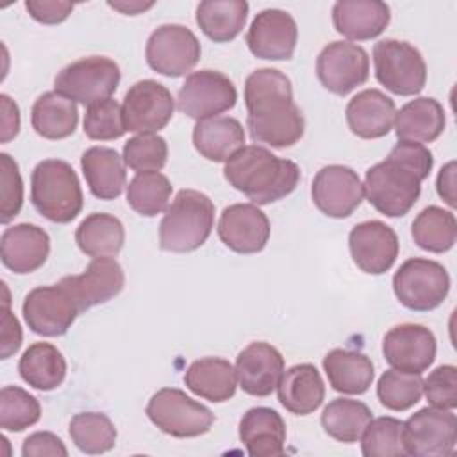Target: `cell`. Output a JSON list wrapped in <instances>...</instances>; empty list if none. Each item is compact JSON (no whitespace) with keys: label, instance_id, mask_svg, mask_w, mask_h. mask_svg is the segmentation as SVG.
<instances>
[{"label":"cell","instance_id":"cell-16","mask_svg":"<svg viewBox=\"0 0 457 457\" xmlns=\"http://www.w3.org/2000/svg\"><path fill=\"white\" fill-rule=\"evenodd\" d=\"M311 196L314 205L328 218H348L364 198V186L348 166H323L312 179Z\"/></svg>","mask_w":457,"mask_h":457},{"label":"cell","instance_id":"cell-53","mask_svg":"<svg viewBox=\"0 0 457 457\" xmlns=\"http://www.w3.org/2000/svg\"><path fill=\"white\" fill-rule=\"evenodd\" d=\"M109 7L129 14V16H136L139 12L148 11L150 7H154V2H141V0H118V2H107Z\"/></svg>","mask_w":457,"mask_h":457},{"label":"cell","instance_id":"cell-27","mask_svg":"<svg viewBox=\"0 0 457 457\" xmlns=\"http://www.w3.org/2000/svg\"><path fill=\"white\" fill-rule=\"evenodd\" d=\"M278 402L296 416L314 412L325 400V384L314 364L302 362L286 370L277 384Z\"/></svg>","mask_w":457,"mask_h":457},{"label":"cell","instance_id":"cell-10","mask_svg":"<svg viewBox=\"0 0 457 457\" xmlns=\"http://www.w3.org/2000/svg\"><path fill=\"white\" fill-rule=\"evenodd\" d=\"M237 102L234 82L214 70L193 71L186 77L177 95V107L186 116L202 121L216 118Z\"/></svg>","mask_w":457,"mask_h":457},{"label":"cell","instance_id":"cell-35","mask_svg":"<svg viewBox=\"0 0 457 457\" xmlns=\"http://www.w3.org/2000/svg\"><path fill=\"white\" fill-rule=\"evenodd\" d=\"M75 241L82 253L89 257H114L125 243L121 221L107 212H91L75 230Z\"/></svg>","mask_w":457,"mask_h":457},{"label":"cell","instance_id":"cell-46","mask_svg":"<svg viewBox=\"0 0 457 457\" xmlns=\"http://www.w3.org/2000/svg\"><path fill=\"white\" fill-rule=\"evenodd\" d=\"M23 205V180L18 162L9 154H0V221L5 225L18 216Z\"/></svg>","mask_w":457,"mask_h":457},{"label":"cell","instance_id":"cell-8","mask_svg":"<svg viewBox=\"0 0 457 457\" xmlns=\"http://www.w3.org/2000/svg\"><path fill=\"white\" fill-rule=\"evenodd\" d=\"M146 416L161 432L180 439L202 436L214 423L211 409L177 387H162L154 393L146 405Z\"/></svg>","mask_w":457,"mask_h":457},{"label":"cell","instance_id":"cell-22","mask_svg":"<svg viewBox=\"0 0 457 457\" xmlns=\"http://www.w3.org/2000/svg\"><path fill=\"white\" fill-rule=\"evenodd\" d=\"M236 373L246 395L270 396L284 373V357L273 345L255 341L239 352Z\"/></svg>","mask_w":457,"mask_h":457},{"label":"cell","instance_id":"cell-39","mask_svg":"<svg viewBox=\"0 0 457 457\" xmlns=\"http://www.w3.org/2000/svg\"><path fill=\"white\" fill-rule=\"evenodd\" d=\"M171 182L161 171H141L127 186V204L141 216L152 218L168 209Z\"/></svg>","mask_w":457,"mask_h":457},{"label":"cell","instance_id":"cell-13","mask_svg":"<svg viewBox=\"0 0 457 457\" xmlns=\"http://www.w3.org/2000/svg\"><path fill=\"white\" fill-rule=\"evenodd\" d=\"M145 54L154 71L175 79L196 66L202 46L191 29L179 23H166L150 34Z\"/></svg>","mask_w":457,"mask_h":457},{"label":"cell","instance_id":"cell-51","mask_svg":"<svg viewBox=\"0 0 457 457\" xmlns=\"http://www.w3.org/2000/svg\"><path fill=\"white\" fill-rule=\"evenodd\" d=\"M0 107H2V143H9L20 130V109L16 102L11 100L9 95H0Z\"/></svg>","mask_w":457,"mask_h":457},{"label":"cell","instance_id":"cell-14","mask_svg":"<svg viewBox=\"0 0 457 457\" xmlns=\"http://www.w3.org/2000/svg\"><path fill=\"white\" fill-rule=\"evenodd\" d=\"M121 111L129 132L157 134L170 123L175 111V100L166 86L145 79L129 87Z\"/></svg>","mask_w":457,"mask_h":457},{"label":"cell","instance_id":"cell-1","mask_svg":"<svg viewBox=\"0 0 457 457\" xmlns=\"http://www.w3.org/2000/svg\"><path fill=\"white\" fill-rule=\"evenodd\" d=\"M246 125L255 143L287 148L305 130L302 111L293 100L291 80L275 68H259L245 80Z\"/></svg>","mask_w":457,"mask_h":457},{"label":"cell","instance_id":"cell-40","mask_svg":"<svg viewBox=\"0 0 457 457\" xmlns=\"http://www.w3.org/2000/svg\"><path fill=\"white\" fill-rule=\"evenodd\" d=\"M116 428L104 412H79L70 421V437L75 446L87 453L98 455L114 448Z\"/></svg>","mask_w":457,"mask_h":457},{"label":"cell","instance_id":"cell-5","mask_svg":"<svg viewBox=\"0 0 457 457\" xmlns=\"http://www.w3.org/2000/svg\"><path fill=\"white\" fill-rule=\"evenodd\" d=\"M30 200L36 211L54 223H70L84 205L79 177L71 164L61 159H45L30 175Z\"/></svg>","mask_w":457,"mask_h":457},{"label":"cell","instance_id":"cell-43","mask_svg":"<svg viewBox=\"0 0 457 457\" xmlns=\"http://www.w3.org/2000/svg\"><path fill=\"white\" fill-rule=\"evenodd\" d=\"M361 450L366 457L407 455L403 446V421L393 416L375 418L361 436Z\"/></svg>","mask_w":457,"mask_h":457},{"label":"cell","instance_id":"cell-29","mask_svg":"<svg viewBox=\"0 0 457 457\" xmlns=\"http://www.w3.org/2000/svg\"><path fill=\"white\" fill-rule=\"evenodd\" d=\"M446 125L443 105L430 96H420L407 102L395 116V132L400 141L432 143Z\"/></svg>","mask_w":457,"mask_h":457},{"label":"cell","instance_id":"cell-42","mask_svg":"<svg viewBox=\"0 0 457 457\" xmlns=\"http://www.w3.org/2000/svg\"><path fill=\"white\" fill-rule=\"evenodd\" d=\"M41 418V405L34 395L18 387L4 386L0 391V427L7 432H21Z\"/></svg>","mask_w":457,"mask_h":457},{"label":"cell","instance_id":"cell-32","mask_svg":"<svg viewBox=\"0 0 457 457\" xmlns=\"http://www.w3.org/2000/svg\"><path fill=\"white\" fill-rule=\"evenodd\" d=\"M323 371L332 389L345 395L366 393L375 377V368L368 355L345 348H334L323 357Z\"/></svg>","mask_w":457,"mask_h":457},{"label":"cell","instance_id":"cell-11","mask_svg":"<svg viewBox=\"0 0 457 457\" xmlns=\"http://www.w3.org/2000/svg\"><path fill=\"white\" fill-rule=\"evenodd\" d=\"M21 312L29 328L45 337L64 336L80 314L75 298L61 280L54 286H39L29 291Z\"/></svg>","mask_w":457,"mask_h":457},{"label":"cell","instance_id":"cell-6","mask_svg":"<svg viewBox=\"0 0 457 457\" xmlns=\"http://www.w3.org/2000/svg\"><path fill=\"white\" fill-rule=\"evenodd\" d=\"M393 291L403 307L418 312L432 311L448 296L450 275L437 261L412 257L396 270Z\"/></svg>","mask_w":457,"mask_h":457},{"label":"cell","instance_id":"cell-28","mask_svg":"<svg viewBox=\"0 0 457 457\" xmlns=\"http://www.w3.org/2000/svg\"><path fill=\"white\" fill-rule=\"evenodd\" d=\"M82 173L93 196L100 200H114L127 186V171L123 155L114 148L91 146L80 157Z\"/></svg>","mask_w":457,"mask_h":457},{"label":"cell","instance_id":"cell-30","mask_svg":"<svg viewBox=\"0 0 457 457\" xmlns=\"http://www.w3.org/2000/svg\"><path fill=\"white\" fill-rule=\"evenodd\" d=\"M193 145L207 161L227 162L245 146V129L230 116L202 120L193 129Z\"/></svg>","mask_w":457,"mask_h":457},{"label":"cell","instance_id":"cell-7","mask_svg":"<svg viewBox=\"0 0 457 457\" xmlns=\"http://www.w3.org/2000/svg\"><path fill=\"white\" fill-rule=\"evenodd\" d=\"M377 80L400 96L418 95L427 82V64L416 46L407 41L382 39L373 46Z\"/></svg>","mask_w":457,"mask_h":457},{"label":"cell","instance_id":"cell-50","mask_svg":"<svg viewBox=\"0 0 457 457\" xmlns=\"http://www.w3.org/2000/svg\"><path fill=\"white\" fill-rule=\"evenodd\" d=\"M21 327L16 316L9 311V305L2 307V334H0V359H9L21 346Z\"/></svg>","mask_w":457,"mask_h":457},{"label":"cell","instance_id":"cell-31","mask_svg":"<svg viewBox=\"0 0 457 457\" xmlns=\"http://www.w3.org/2000/svg\"><path fill=\"white\" fill-rule=\"evenodd\" d=\"M184 382L196 396L220 403L234 396L237 387L236 368L221 357H204L189 364Z\"/></svg>","mask_w":457,"mask_h":457},{"label":"cell","instance_id":"cell-48","mask_svg":"<svg viewBox=\"0 0 457 457\" xmlns=\"http://www.w3.org/2000/svg\"><path fill=\"white\" fill-rule=\"evenodd\" d=\"M25 9L36 21L45 25H57L71 14L73 4L64 0H27Z\"/></svg>","mask_w":457,"mask_h":457},{"label":"cell","instance_id":"cell-37","mask_svg":"<svg viewBox=\"0 0 457 457\" xmlns=\"http://www.w3.org/2000/svg\"><path fill=\"white\" fill-rule=\"evenodd\" d=\"M371 420V409L364 402L352 398H336L321 412L325 432L341 443L359 441Z\"/></svg>","mask_w":457,"mask_h":457},{"label":"cell","instance_id":"cell-4","mask_svg":"<svg viewBox=\"0 0 457 457\" xmlns=\"http://www.w3.org/2000/svg\"><path fill=\"white\" fill-rule=\"evenodd\" d=\"M214 227V204L196 189H180L159 225V246L186 253L200 248Z\"/></svg>","mask_w":457,"mask_h":457},{"label":"cell","instance_id":"cell-19","mask_svg":"<svg viewBox=\"0 0 457 457\" xmlns=\"http://www.w3.org/2000/svg\"><path fill=\"white\" fill-rule=\"evenodd\" d=\"M348 246L357 268L370 275L386 273L395 264L400 250L396 232L378 220L357 223L350 230Z\"/></svg>","mask_w":457,"mask_h":457},{"label":"cell","instance_id":"cell-49","mask_svg":"<svg viewBox=\"0 0 457 457\" xmlns=\"http://www.w3.org/2000/svg\"><path fill=\"white\" fill-rule=\"evenodd\" d=\"M23 457H66L68 450L61 437L52 432H34L25 437L21 446Z\"/></svg>","mask_w":457,"mask_h":457},{"label":"cell","instance_id":"cell-2","mask_svg":"<svg viewBox=\"0 0 457 457\" xmlns=\"http://www.w3.org/2000/svg\"><path fill=\"white\" fill-rule=\"evenodd\" d=\"M434 166L432 152L421 143L400 141L364 177L368 202L389 218L405 216L420 198L421 182Z\"/></svg>","mask_w":457,"mask_h":457},{"label":"cell","instance_id":"cell-44","mask_svg":"<svg viewBox=\"0 0 457 457\" xmlns=\"http://www.w3.org/2000/svg\"><path fill=\"white\" fill-rule=\"evenodd\" d=\"M123 161L136 173L159 171L168 161V143L157 134H137L123 145Z\"/></svg>","mask_w":457,"mask_h":457},{"label":"cell","instance_id":"cell-24","mask_svg":"<svg viewBox=\"0 0 457 457\" xmlns=\"http://www.w3.org/2000/svg\"><path fill=\"white\" fill-rule=\"evenodd\" d=\"M389 20V5L380 0H339L332 7L334 29L352 41H368L380 36Z\"/></svg>","mask_w":457,"mask_h":457},{"label":"cell","instance_id":"cell-21","mask_svg":"<svg viewBox=\"0 0 457 457\" xmlns=\"http://www.w3.org/2000/svg\"><path fill=\"white\" fill-rule=\"evenodd\" d=\"M270 220L255 204H232L218 221L221 243L236 253H257L270 239Z\"/></svg>","mask_w":457,"mask_h":457},{"label":"cell","instance_id":"cell-9","mask_svg":"<svg viewBox=\"0 0 457 457\" xmlns=\"http://www.w3.org/2000/svg\"><path fill=\"white\" fill-rule=\"evenodd\" d=\"M121 79L120 66L102 55H91L64 66L54 80L55 91L73 102L93 105L111 98Z\"/></svg>","mask_w":457,"mask_h":457},{"label":"cell","instance_id":"cell-20","mask_svg":"<svg viewBox=\"0 0 457 457\" xmlns=\"http://www.w3.org/2000/svg\"><path fill=\"white\" fill-rule=\"evenodd\" d=\"M75 298L79 311L84 312L95 305L118 296L125 286V273L112 257H95L80 275L61 278Z\"/></svg>","mask_w":457,"mask_h":457},{"label":"cell","instance_id":"cell-52","mask_svg":"<svg viewBox=\"0 0 457 457\" xmlns=\"http://www.w3.org/2000/svg\"><path fill=\"white\" fill-rule=\"evenodd\" d=\"M437 195L450 205L455 207V161L446 162L437 175Z\"/></svg>","mask_w":457,"mask_h":457},{"label":"cell","instance_id":"cell-36","mask_svg":"<svg viewBox=\"0 0 457 457\" xmlns=\"http://www.w3.org/2000/svg\"><path fill=\"white\" fill-rule=\"evenodd\" d=\"M248 4L245 0H205L196 7L200 30L214 43H227L245 29Z\"/></svg>","mask_w":457,"mask_h":457},{"label":"cell","instance_id":"cell-3","mask_svg":"<svg viewBox=\"0 0 457 457\" xmlns=\"http://www.w3.org/2000/svg\"><path fill=\"white\" fill-rule=\"evenodd\" d=\"M227 182L255 205L278 202L291 195L300 180V168L289 159L277 157L261 145L236 152L223 168Z\"/></svg>","mask_w":457,"mask_h":457},{"label":"cell","instance_id":"cell-15","mask_svg":"<svg viewBox=\"0 0 457 457\" xmlns=\"http://www.w3.org/2000/svg\"><path fill=\"white\" fill-rule=\"evenodd\" d=\"M316 75L325 89L345 96L368 80V52L357 43L332 41L316 59Z\"/></svg>","mask_w":457,"mask_h":457},{"label":"cell","instance_id":"cell-47","mask_svg":"<svg viewBox=\"0 0 457 457\" xmlns=\"http://www.w3.org/2000/svg\"><path fill=\"white\" fill-rule=\"evenodd\" d=\"M423 395L432 407L455 409L457 407V368L452 364L437 366L423 380Z\"/></svg>","mask_w":457,"mask_h":457},{"label":"cell","instance_id":"cell-38","mask_svg":"<svg viewBox=\"0 0 457 457\" xmlns=\"http://www.w3.org/2000/svg\"><path fill=\"white\" fill-rule=\"evenodd\" d=\"M414 243L427 252H448L457 239V221L452 211L437 205H428L414 218L412 227Z\"/></svg>","mask_w":457,"mask_h":457},{"label":"cell","instance_id":"cell-25","mask_svg":"<svg viewBox=\"0 0 457 457\" xmlns=\"http://www.w3.org/2000/svg\"><path fill=\"white\" fill-rule=\"evenodd\" d=\"M346 123L362 139H378L395 125V102L378 89H364L346 104Z\"/></svg>","mask_w":457,"mask_h":457},{"label":"cell","instance_id":"cell-12","mask_svg":"<svg viewBox=\"0 0 457 457\" xmlns=\"http://www.w3.org/2000/svg\"><path fill=\"white\" fill-rule=\"evenodd\" d=\"M457 418L450 409L425 407L403 421V446L414 457H446L455 450Z\"/></svg>","mask_w":457,"mask_h":457},{"label":"cell","instance_id":"cell-41","mask_svg":"<svg viewBox=\"0 0 457 457\" xmlns=\"http://www.w3.org/2000/svg\"><path fill=\"white\" fill-rule=\"evenodd\" d=\"M423 378L421 373H407L400 370H387L380 375L377 384V396L389 411H407L421 400Z\"/></svg>","mask_w":457,"mask_h":457},{"label":"cell","instance_id":"cell-33","mask_svg":"<svg viewBox=\"0 0 457 457\" xmlns=\"http://www.w3.org/2000/svg\"><path fill=\"white\" fill-rule=\"evenodd\" d=\"M32 129L45 139H64L79 123L77 104L59 91L43 93L32 105Z\"/></svg>","mask_w":457,"mask_h":457},{"label":"cell","instance_id":"cell-17","mask_svg":"<svg viewBox=\"0 0 457 457\" xmlns=\"http://www.w3.org/2000/svg\"><path fill=\"white\" fill-rule=\"evenodd\" d=\"M436 336L418 323H402L386 332L382 353L387 364L407 373H423L436 359Z\"/></svg>","mask_w":457,"mask_h":457},{"label":"cell","instance_id":"cell-26","mask_svg":"<svg viewBox=\"0 0 457 457\" xmlns=\"http://www.w3.org/2000/svg\"><path fill=\"white\" fill-rule=\"evenodd\" d=\"M239 439L252 457L282 455L286 445V423L271 407H252L239 421Z\"/></svg>","mask_w":457,"mask_h":457},{"label":"cell","instance_id":"cell-18","mask_svg":"<svg viewBox=\"0 0 457 457\" xmlns=\"http://www.w3.org/2000/svg\"><path fill=\"white\" fill-rule=\"evenodd\" d=\"M298 41V27L295 18L282 9L261 11L248 32V50L266 61H287L293 57Z\"/></svg>","mask_w":457,"mask_h":457},{"label":"cell","instance_id":"cell-34","mask_svg":"<svg viewBox=\"0 0 457 457\" xmlns=\"http://www.w3.org/2000/svg\"><path fill=\"white\" fill-rule=\"evenodd\" d=\"M18 371L23 382L37 391H52L64 382L66 361L50 343H32L18 362Z\"/></svg>","mask_w":457,"mask_h":457},{"label":"cell","instance_id":"cell-23","mask_svg":"<svg viewBox=\"0 0 457 457\" xmlns=\"http://www.w3.org/2000/svg\"><path fill=\"white\" fill-rule=\"evenodd\" d=\"M50 253L48 234L34 223H18L4 230L0 257L7 270L25 275L39 270Z\"/></svg>","mask_w":457,"mask_h":457},{"label":"cell","instance_id":"cell-45","mask_svg":"<svg viewBox=\"0 0 457 457\" xmlns=\"http://www.w3.org/2000/svg\"><path fill=\"white\" fill-rule=\"evenodd\" d=\"M127 132L121 105L112 100H102L87 105L84 114V134L93 141L118 139Z\"/></svg>","mask_w":457,"mask_h":457}]
</instances>
